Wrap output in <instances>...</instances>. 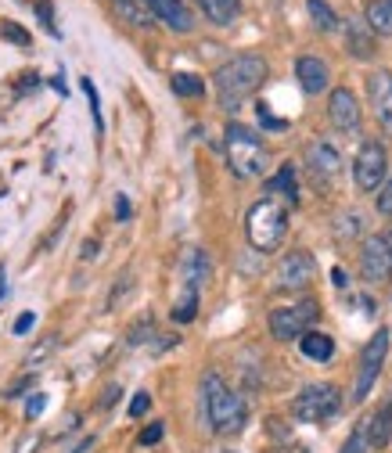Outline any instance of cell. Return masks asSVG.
<instances>
[{"label": "cell", "mask_w": 392, "mask_h": 453, "mask_svg": "<svg viewBox=\"0 0 392 453\" xmlns=\"http://www.w3.org/2000/svg\"><path fill=\"white\" fill-rule=\"evenodd\" d=\"M364 428H367L371 449H385L388 446V439H392V395H385L381 407L364 421Z\"/></svg>", "instance_id": "2e32d148"}, {"label": "cell", "mask_w": 392, "mask_h": 453, "mask_svg": "<svg viewBox=\"0 0 392 453\" xmlns=\"http://www.w3.org/2000/svg\"><path fill=\"white\" fill-rule=\"evenodd\" d=\"M83 259H94L97 256V242H83V252H80Z\"/></svg>", "instance_id": "60d3db41"}, {"label": "cell", "mask_w": 392, "mask_h": 453, "mask_svg": "<svg viewBox=\"0 0 392 453\" xmlns=\"http://www.w3.org/2000/svg\"><path fill=\"white\" fill-rule=\"evenodd\" d=\"M313 277H317L313 256L310 252H288L273 273V288L277 292H303V288H310Z\"/></svg>", "instance_id": "30bf717a"}, {"label": "cell", "mask_w": 392, "mask_h": 453, "mask_svg": "<svg viewBox=\"0 0 392 453\" xmlns=\"http://www.w3.org/2000/svg\"><path fill=\"white\" fill-rule=\"evenodd\" d=\"M223 148H227V165L231 173L249 180V177H259L266 169V144L256 130L242 127V123H231L227 134H223Z\"/></svg>", "instance_id": "277c9868"}, {"label": "cell", "mask_w": 392, "mask_h": 453, "mask_svg": "<svg viewBox=\"0 0 392 453\" xmlns=\"http://www.w3.org/2000/svg\"><path fill=\"white\" fill-rule=\"evenodd\" d=\"M299 349L310 357V360H331L334 357V338L331 334H324V331H306L303 338H299Z\"/></svg>", "instance_id": "ffe728a7"}, {"label": "cell", "mask_w": 392, "mask_h": 453, "mask_svg": "<svg viewBox=\"0 0 392 453\" xmlns=\"http://www.w3.org/2000/svg\"><path fill=\"white\" fill-rule=\"evenodd\" d=\"M0 36L12 40V43H19V47H29V33H26L22 26H15V22H4V26H0Z\"/></svg>", "instance_id": "83f0119b"}, {"label": "cell", "mask_w": 392, "mask_h": 453, "mask_svg": "<svg viewBox=\"0 0 392 453\" xmlns=\"http://www.w3.org/2000/svg\"><path fill=\"white\" fill-rule=\"evenodd\" d=\"M144 4H148V12H151L158 22H165L173 33H191V29H195V19H191V12H188L184 0H144Z\"/></svg>", "instance_id": "5bb4252c"}, {"label": "cell", "mask_w": 392, "mask_h": 453, "mask_svg": "<svg viewBox=\"0 0 392 453\" xmlns=\"http://www.w3.org/2000/svg\"><path fill=\"white\" fill-rule=\"evenodd\" d=\"M54 346H58V334H47V338H40V346L26 353V367H36V364H43V360L54 353Z\"/></svg>", "instance_id": "484cf974"}, {"label": "cell", "mask_w": 392, "mask_h": 453, "mask_svg": "<svg viewBox=\"0 0 392 453\" xmlns=\"http://www.w3.org/2000/svg\"><path fill=\"white\" fill-rule=\"evenodd\" d=\"M173 94H181V97H198V94H205V83H202L198 76H191V73H177V76H173Z\"/></svg>", "instance_id": "d4e9b609"}, {"label": "cell", "mask_w": 392, "mask_h": 453, "mask_svg": "<svg viewBox=\"0 0 392 453\" xmlns=\"http://www.w3.org/2000/svg\"><path fill=\"white\" fill-rule=\"evenodd\" d=\"M374 205H378V212H381V216H392V177L381 184V191H378Z\"/></svg>", "instance_id": "f546056e"}, {"label": "cell", "mask_w": 392, "mask_h": 453, "mask_svg": "<svg viewBox=\"0 0 392 453\" xmlns=\"http://www.w3.org/2000/svg\"><path fill=\"white\" fill-rule=\"evenodd\" d=\"M266 195H270V198L281 195L288 205H299V184H296V165H292V162H285V165L266 180Z\"/></svg>", "instance_id": "ac0fdd59"}, {"label": "cell", "mask_w": 392, "mask_h": 453, "mask_svg": "<svg viewBox=\"0 0 392 453\" xmlns=\"http://www.w3.org/2000/svg\"><path fill=\"white\" fill-rule=\"evenodd\" d=\"M116 216H119V219H130V202H127L123 195L116 198Z\"/></svg>", "instance_id": "f35d334b"}, {"label": "cell", "mask_w": 392, "mask_h": 453, "mask_svg": "<svg viewBox=\"0 0 392 453\" xmlns=\"http://www.w3.org/2000/svg\"><path fill=\"white\" fill-rule=\"evenodd\" d=\"M4 292H8V285H4V270H0V299H4Z\"/></svg>", "instance_id": "b9f144b4"}, {"label": "cell", "mask_w": 392, "mask_h": 453, "mask_svg": "<svg viewBox=\"0 0 392 453\" xmlns=\"http://www.w3.org/2000/svg\"><path fill=\"white\" fill-rule=\"evenodd\" d=\"M158 439H162V425H158V421H155L151 428H144V432H141V446H155Z\"/></svg>", "instance_id": "e575fe53"}, {"label": "cell", "mask_w": 392, "mask_h": 453, "mask_svg": "<svg viewBox=\"0 0 392 453\" xmlns=\"http://www.w3.org/2000/svg\"><path fill=\"white\" fill-rule=\"evenodd\" d=\"M367 94H371V108H374V119L385 130V137H392V73L378 69L367 76Z\"/></svg>", "instance_id": "4fadbf2b"}, {"label": "cell", "mask_w": 392, "mask_h": 453, "mask_svg": "<svg viewBox=\"0 0 392 453\" xmlns=\"http://www.w3.org/2000/svg\"><path fill=\"white\" fill-rule=\"evenodd\" d=\"M320 317V306L313 299H303L296 306H281L270 313V334L277 342H292V338H303Z\"/></svg>", "instance_id": "52a82bcc"}, {"label": "cell", "mask_w": 392, "mask_h": 453, "mask_svg": "<svg viewBox=\"0 0 392 453\" xmlns=\"http://www.w3.org/2000/svg\"><path fill=\"white\" fill-rule=\"evenodd\" d=\"M33 327V313H22L19 320H15V334H26Z\"/></svg>", "instance_id": "74e56055"}, {"label": "cell", "mask_w": 392, "mask_h": 453, "mask_svg": "<svg viewBox=\"0 0 392 453\" xmlns=\"http://www.w3.org/2000/svg\"><path fill=\"white\" fill-rule=\"evenodd\" d=\"M296 76H299V87L306 90V94H320V90H327V65L320 62V58H299L296 62Z\"/></svg>", "instance_id": "e0dca14e"}, {"label": "cell", "mask_w": 392, "mask_h": 453, "mask_svg": "<svg viewBox=\"0 0 392 453\" xmlns=\"http://www.w3.org/2000/svg\"><path fill=\"white\" fill-rule=\"evenodd\" d=\"M306 8H310V19L320 33H331V29H339V15L331 12V4H324V0H306Z\"/></svg>", "instance_id": "603a6c76"}, {"label": "cell", "mask_w": 392, "mask_h": 453, "mask_svg": "<svg viewBox=\"0 0 392 453\" xmlns=\"http://www.w3.org/2000/svg\"><path fill=\"white\" fill-rule=\"evenodd\" d=\"M327 116H331V127H334V130L357 134V130H360V104H357V94H353L350 87L331 90V97H327Z\"/></svg>", "instance_id": "7c38bea8"}, {"label": "cell", "mask_w": 392, "mask_h": 453, "mask_svg": "<svg viewBox=\"0 0 392 453\" xmlns=\"http://www.w3.org/2000/svg\"><path fill=\"white\" fill-rule=\"evenodd\" d=\"M331 280H334L339 288H346V270H342V266H334V270H331Z\"/></svg>", "instance_id": "ab89813d"}, {"label": "cell", "mask_w": 392, "mask_h": 453, "mask_svg": "<svg viewBox=\"0 0 392 453\" xmlns=\"http://www.w3.org/2000/svg\"><path fill=\"white\" fill-rule=\"evenodd\" d=\"M223 453H231V449H223Z\"/></svg>", "instance_id": "7bdbcfd3"}, {"label": "cell", "mask_w": 392, "mask_h": 453, "mask_svg": "<svg viewBox=\"0 0 392 453\" xmlns=\"http://www.w3.org/2000/svg\"><path fill=\"white\" fill-rule=\"evenodd\" d=\"M245 234L256 252H273L288 234V209L277 198H263L245 216Z\"/></svg>", "instance_id": "3957f363"}, {"label": "cell", "mask_w": 392, "mask_h": 453, "mask_svg": "<svg viewBox=\"0 0 392 453\" xmlns=\"http://www.w3.org/2000/svg\"><path fill=\"white\" fill-rule=\"evenodd\" d=\"M202 400H205V421L216 435H234L245 428V421H249L245 400L216 371H209L202 378Z\"/></svg>", "instance_id": "7a4b0ae2"}, {"label": "cell", "mask_w": 392, "mask_h": 453, "mask_svg": "<svg viewBox=\"0 0 392 453\" xmlns=\"http://www.w3.org/2000/svg\"><path fill=\"white\" fill-rule=\"evenodd\" d=\"M367 449H371V442H367V428L360 425V428H357V432H353V435L346 439L342 453H367Z\"/></svg>", "instance_id": "4316f807"}, {"label": "cell", "mask_w": 392, "mask_h": 453, "mask_svg": "<svg viewBox=\"0 0 392 453\" xmlns=\"http://www.w3.org/2000/svg\"><path fill=\"white\" fill-rule=\"evenodd\" d=\"M346 50L353 54V58H360V62L374 58V50H378L374 29H371L367 22H357V19H350V22H346Z\"/></svg>", "instance_id": "9a60e30c"}, {"label": "cell", "mask_w": 392, "mask_h": 453, "mask_svg": "<svg viewBox=\"0 0 392 453\" xmlns=\"http://www.w3.org/2000/svg\"><path fill=\"white\" fill-rule=\"evenodd\" d=\"M43 407H47V395H43V392H33V395H29V403H26V418L36 421V418L43 414Z\"/></svg>", "instance_id": "4dcf8cb0"}, {"label": "cell", "mask_w": 392, "mask_h": 453, "mask_svg": "<svg viewBox=\"0 0 392 453\" xmlns=\"http://www.w3.org/2000/svg\"><path fill=\"white\" fill-rule=\"evenodd\" d=\"M195 4L205 12V19L212 26H231L242 12V0H195Z\"/></svg>", "instance_id": "d6986e66"}, {"label": "cell", "mask_w": 392, "mask_h": 453, "mask_svg": "<svg viewBox=\"0 0 392 453\" xmlns=\"http://www.w3.org/2000/svg\"><path fill=\"white\" fill-rule=\"evenodd\" d=\"M209 256L202 252V249H191L188 252V259H184V285L188 288H202V280L209 277Z\"/></svg>", "instance_id": "7402d4cb"}, {"label": "cell", "mask_w": 392, "mask_h": 453, "mask_svg": "<svg viewBox=\"0 0 392 453\" xmlns=\"http://www.w3.org/2000/svg\"><path fill=\"white\" fill-rule=\"evenodd\" d=\"M36 12H40V22H43V29L54 36V33H58V26H54V15H50V4H47V0H40V4H36Z\"/></svg>", "instance_id": "d6a6232c"}, {"label": "cell", "mask_w": 392, "mask_h": 453, "mask_svg": "<svg viewBox=\"0 0 392 453\" xmlns=\"http://www.w3.org/2000/svg\"><path fill=\"white\" fill-rule=\"evenodd\" d=\"M40 446V435H26L19 446H15V453H29V449H36Z\"/></svg>", "instance_id": "8d00e7d4"}, {"label": "cell", "mask_w": 392, "mask_h": 453, "mask_svg": "<svg viewBox=\"0 0 392 453\" xmlns=\"http://www.w3.org/2000/svg\"><path fill=\"white\" fill-rule=\"evenodd\" d=\"M195 313H198V288H188L184 285V296L173 303V320L177 324H191Z\"/></svg>", "instance_id": "cb8c5ba5"}, {"label": "cell", "mask_w": 392, "mask_h": 453, "mask_svg": "<svg viewBox=\"0 0 392 453\" xmlns=\"http://www.w3.org/2000/svg\"><path fill=\"white\" fill-rule=\"evenodd\" d=\"M364 22L374 29V36H392V0H371Z\"/></svg>", "instance_id": "44dd1931"}, {"label": "cell", "mask_w": 392, "mask_h": 453, "mask_svg": "<svg viewBox=\"0 0 392 453\" xmlns=\"http://www.w3.org/2000/svg\"><path fill=\"white\" fill-rule=\"evenodd\" d=\"M360 273L364 280H371V285H385V280H392V238L385 234H371L360 249Z\"/></svg>", "instance_id": "9c48e42d"}, {"label": "cell", "mask_w": 392, "mask_h": 453, "mask_svg": "<svg viewBox=\"0 0 392 453\" xmlns=\"http://www.w3.org/2000/svg\"><path fill=\"white\" fill-rule=\"evenodd\" d=\"M266 73L270 69H266V62L259 58V54H238V58H231L227 65H219L216 76H212V87H216L219 104L227 108V111H234L242 101H249L263 87Z\"/></svg>", "instance_id": "6da1fadb"}, {"label": "cell", "mask_w": 392, "mask_h": 453, "mask_svg": "<svg viewBox=\"0 0 392 453\" xmlns=\"http://www.w3.org/2000/svg\"><path fill=\"white\" fill-rule=\"evenodd\" d=\"M339 411H342V392H339V385H331V381L306 385L292 400V414L303 425H324L327 418H334Z\"/></svg>", "instance_id": "5b68a950"}, {"label": "cell", "mask_w": 392, "mask_h": 453, "mask_svg": "<svg viewBox=\"0 0 392 453\" xmlns=\"http://www.w3.org/2000/svg\"><path fill=\"white\" fill-rule=\"evenodd\" d=\"M388 155H385V144L378 141H364L357 158H353V180L360 191H381V184L388 180Z\"/></svg>", "instance_id": "ba28073f"}, {"label": "cell", "mask_w": 392, "mask_h": 453, "mask_svg": "<svg viewBox=\"0 0 392 453\" xmlns=\"http://www.w3.org/2000/svg\"><path fill=\"white\" fill-rule=\"evenodd\" d=\"M306 169H310L313 184L324 188V184H334V177L342 173V158H339V151H334L327 141H313L306 148Z\"/></svg>", "instance_id": "8fae6325"}, {"label": "cell", "mask_w": 392, "mask_h": 453, "mask_svg": "<svg viewBox=\"0 0 392 453\" xmlns=\"http://www.w3.org/2000/svg\"><path fill=\"white\" fill-rule=\"evenodd\" d=\"M385 357H388V327H378L371 338H367V346L360 353V367H357V381H353V400H367V392L374 388L381 367H385Z\"/></svg>", "instance_id": "8992f818"}, {"label": "cell", "mask_w": 392, "mask_h": 453, "mask_svg": "<svg viewBox=\"0 0 392 453\" xmlns=\"http://www.w3.org/2000/svg\"><path fill=\"white\" fill-rule=\"evenodd\" d=\"M259 123H263V127H270V130H285V127H288L285 119H273L270 111H266V104H259Z\"/></svg>", "instance_id": "836d02e7"}, {"label": "cell", "mask_w": 392, "mask_h": 453, "mask_svg": "<svg viewBox=\"0 0 392 453\" xmlns=\"http://www.w3.org/2000/svg\"><path fill=\"white\" fill-rule=\"evenodd\" d=\"M148 407H151V395H148V392H137L134 403H130V418H144Z\"/></svg>", "instance_id": "1f68e13d"}, {"label": "cell", "mask_w": 392, "mask_h": 453, "mask_svg": "<svg viewBox=\"0 0 392 453\" xmlns=\"http://www.w3.org/2000/svg\"><path fill=\"white\" fill-rule=\"evenodd\" d=\"M80 87H83V94H87V101H90V111H94V123H97V130H101L104 123H101V101H97V87L90 83V76H87V80H83Z\"/></svg>", "instance_id": "f1b7e54d"}, {"label": "cell", "mask_w": 392, "mask_h": 453, "mask_svg": "<svg viewBox=\"0 0 392 453\" xmlns=\"http://www.w3.org/2000/svg\"><path fill=\"white\" fill-rule=\"evenodd\" d=\"M29 385H33V378H19L12 388H4V400H15V395H19V392H26Z\"/></svg>", "instance_id": "d590c367"}]
</instances>
